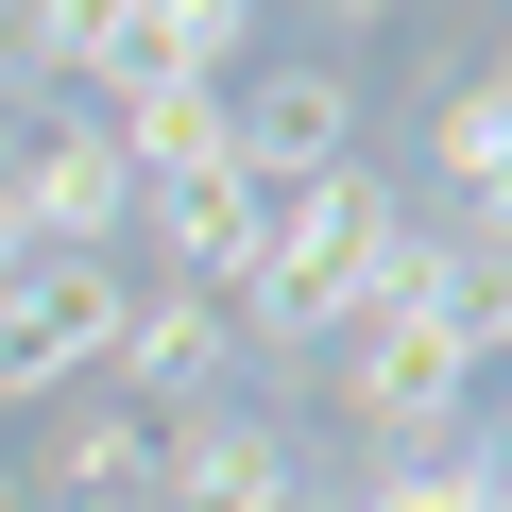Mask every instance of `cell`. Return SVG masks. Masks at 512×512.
Masks as SVG:
<instances>
[{"label":"cell","mask_w":512,"mask_h":512,"mask_svg":"<svg viewBox=\"0 0 512 512\" xmlns=\"http://www.w3.org/2000/svg\"><path fill=\"white\" fill-rule=\"evenodd\" d=\"M120 291H137V274H103V256H18V274H0V410H35V393H103Z\"/></svg>","instance_id":"3"},{"label":"cell","mask_w":512,"mask_h":512,"mask_svg":"<svg viewBox=\"0 0 512 512\" xmlns=\"http://www.w3.org/2000/svg\"><path fill=\"white\" fill-rule=\"evenodd\" d=\"M154 410H120V393H69V427H52V478H35V512H154Z\"/></svg>","instance_id":"8"},{"label":"cell","mask_w":512,"mask_h":512,"mask_svg":"<svg viewBox=\"0 0 512 512\" xmlns=\"http://www.w3.org/2000/svg\"><path fill=\"white\" fill-rule=\"evenodd\" d=\"M393 188L376 171H325V188H274V239H256V274L222 291L256 342H342L359 308H376V274H393Z\"/></svg>","instance_id":"1"},{"label":"cell","mask_w":512,"mask_h":512,"mask_svg":"<svg viewBox=\"0 0 512 512\" xmlns=\"http://www.w3.org/2000/svg\"><path fill=\"white\" fill-rule=\"evenodd\" d=\"M222 154H239L256 188H325V171H359V103H342V69H256V86H222Z\"/></svg>","instance_id":"4"},{"label":"cell","mask_w":512,"mask_h":512,"mask_svg":"<svg viewBox=\"0 0 512 512\" xmlns=\"http://www.w3.org/2000/svg\"><path fill=\"white\" fill-rule=\"evenodd\" d=\"M137 222H154V256H171V291H239L256 239H274V188H256L239 154H205V171H154Z\"/></svg>","instance_id":"5"},{"label":"cell","mask_w":512,"mask_h":512,"mask_svg":"<svg viewBox=\"0 0 512 512\" xmlns=\"http://www.w3.org/2000/svg\"><path fill=\"white\" fill-rule=\"evenodd\" d=\"M103 154H120L137 188H154V171H205V154H222V86H120V103H103Z\"/></svg>","instance_id":"10"},{"label":"cell","mask_w":512,"mask_h":512,"mask_svg":"<svg viewBox=\"0 0 512 512\" xmlns=\"http://www.w3.org/2000/svg\"><path fill=\"white\" fill-rule=\"evenodd\" d=\"M359 512H512V478H495V461H461V444H410Z\"/></svg>","instance_id":"12"},{"label":"cell","mask_w":512,"mask_h":512,"mask_svg":"<svg viewBox=\"0 0 512 512\" xmlns=\"http://www.w3.org/2000/svg\"><path fill=\"white\" fill-rule=\"evenodd\" d=\"M154 512H291V427L188 410V427L154 444Z\"/></svg>","instance_id":"7"},{"label":"cell","mask_w":512,"mask_h":512,"mask_svg":"<svg viewBox=\"0 0 512 512\" xmlns=\"http://www.w3.org/2000/svg\"><path fill=\"white\" fill-rule=\"evenodd\" d=\"M0 512H35V478H0Z\"/></svg>","instance_id":"15"},{"label":"cell","mask_w":512,"mask_h":512,"mask_svg":"<svg viewBox=\"0 0 512 512\" xmlns=\"http://www.w3.org/2000/svg\"><path fill=\"white\" fill-rule=\"evenodd\" d=\"M205 376H222V291L137 274V291H120V342H103V393L171 427V410H205Z\"/></svg>","instance_id":"6"},{"label":"cell","mask_w":512,"mask_h":512,"mask_svg":"<svg viewBox=\"0 0 512 512\" xmlns=\"http://www.w3.org/2000/svg\"><path fill=\"white\" fill-rule=\"evenodd\" d=\"M325 18H393V0H325Z\"/></svg>","instance_id":"14"},{"label":"cell","mask_w":512,"mask_h":512,"mask_svg":"<svg viewBox=\"0 0 512 512\" xmlns=\"http://www.w3.org/2000/svg\"><path fill=\"white\" fill-rule=\"evenodd\" d=\"M427 171H444L461 222H495V205H512V86H444V103H427Z\"/></svg>","instance_id":"9"},{"label":"cell","mask_w":512,"mask_h":512,"mask_svg":"<svg viewBox=\"0 0 512 512\" xmlns=\"http://www.w3.org/2000/svg\"><path fill=\"white\" fill-rule=\"evenodd\" d=\"M0 205H18L35 256H103L137 222V171L103 154V103H35V120H0Z\"/></svg>","instance_id":"2"},{"label":"cell","mask_w":512,"mask_h":512,"mask_svg":"<svg viewBox=\"0 0 512 512\" xmlns=\"http://www.w3.org/2000/svg\"><path fill=\"white\" fill-rule=\"evenodd\" d=\"M18 256H35V239H18V205H0V274H18Z\"/></svg>","instance_id":"13"},{"label":"cell","mask_w":512,"mask_h":512,"mask_svg":"<svg viewBox=\"0 0 512 512\" xmlns=\"http://www.w3.org/2000/svg\"><path fill=\"white\" fill-rule=\"evenodd\" d=\"M137 35H154V69H171V86H222V69H239V35H256V0H137Z\"/></svg>","instance_id":"11"}]
</instances>
